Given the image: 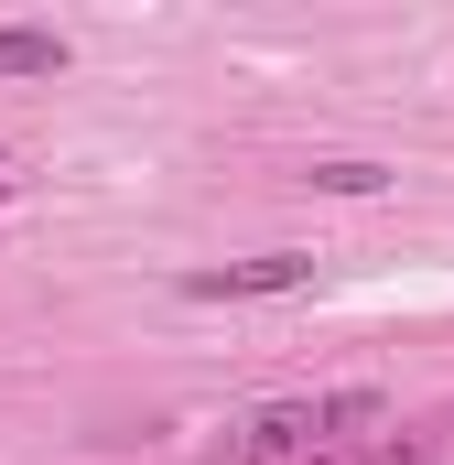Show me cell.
Listing matches in <instances>:
<instances>
[{"mask_svg":"<svg viewBox=\"0 0 454 465\" xmlns=\"http://www.w3.org/2000/svg\"><path fill=\"white\" fill-rule=\"evenodd\" d=\"M357 422H379V390H325V401H271L249 422L217 433V465H292V455H325L346 444Z\"/></svg>","mask_w":454,"mask_h":465,"instance_id":"obj_1","label":"cell"},{"mask_svg":"<svg viewBox=\"0 0 454 465\" xmlns=\"http://www.w3.org/2000/svg\"><path fill=\"white\" fill-rule=\"evenodd\" d=\"M11 76H65V33L54 22H0V87Z\"/></svg>","mask_w":454,"mask_h":465,"instance_id":"obj_3","label":"cell"},{"mask_svg":"<svg viewBox=\"0 0 454 465\" xmlns=\"http://www.w3.org/2000/svg\"><path fill=\"white\" fill-rule=\"evenodd\" d=\"M303 184H314V195H390V163H368V152H325V163H303Z\"/></svg>","mask_w":454,"mask_h":465,"instance_id":"obj_4","label":"cell"},{"mask_svg":"<svg viewBox=\"0 0 454 465\" xmlns=\"http://www.w3.org/2000/svg\"><path fill=\"white\" fill-rule=\"evenodd\" d=\"M357 465H444V444H379V455H357Z\"/></svg>","mask_w":454,"mask_h":465,"instance_id":"obj_5","label":"cell"},{"mask_svg":"<svg viewBox=\"0 0 454 465\" xmlns=\"http://www.w3.org/2000/svg\"><path fill=\"white\" fill-rule=\"evenodd\" d=\"M0 195H11V163H0Z\"/></svg>","mask_w":454,"mask_h":465,"instance_id":"obj_6","label":"cell"},{"mask_svg":"<svg viewBox=\"0 0 454 465\" xmlns=\"http://www.w3.org/2000/svg\"><path fill=\"white\" fill-rule=\"evenodd\" d=\"M314 260L303 249H260V260H206L184 271V303H271V292H303Z\"/></svg>","mask_w":454,"mask_h":465,"instance_id":"obj_2","label":"cell"}]
</instances>
